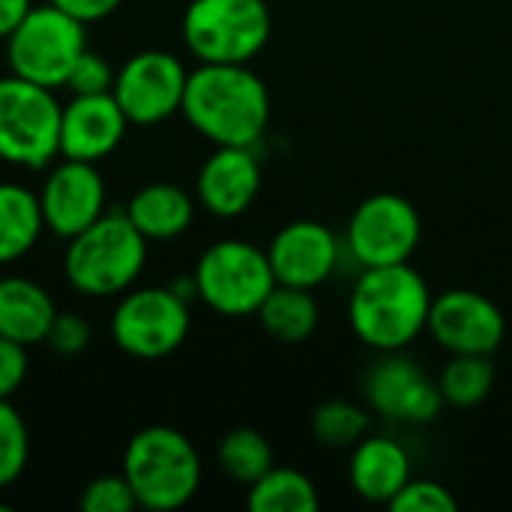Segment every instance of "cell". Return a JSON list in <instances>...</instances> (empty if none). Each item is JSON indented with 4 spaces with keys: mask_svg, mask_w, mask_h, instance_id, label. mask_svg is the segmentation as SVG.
I'll list each match as a JSON object with an SVG mask.
<instances>
[{
    "mask_svg": "<svg viewBox=\"0 0 512 512\" xmlns=\"http://www.w3.org/2000/svg\"><path fill=\"white\" fill-rule=\"evenodd\" d=\"M426 330L447 354L492 357L507 336V321L486 294L453 288L441 297H432Z\"/></svg>",
    "mask_w": 512,
    "mask_h": 512,
    "instance_id": "12",
    "label": "cell"
},
{
    "mask_svg": "<svg viewBox=\"0 0 512 512\" xmlns=\"http://www.w3.org/2000/svg\"><path fill=\"white\" fill-rule=\"evenodd\" d=\"M129 117L117 105L114 93H75L60 114V156L78 162H99L111 156L123 135Z\"/></svg>",
    "mask_w": 512,
    "mask_h": 512,
    "instance_id": "16",
    "label": "cell"
},
{
    "mask_svg": "<svg viewBox=\"0 0 512 512\" xmlns=\"http://www.w3.org/2000/svg\"><path fill=\"white\" fill-rule=\"evenodd\" d=\"M258 321L267 330V336L297 345L306 342L321 321L318 300L312 297L309 288H291V285H276L267 300L258 309Z\"/></svg>",
    "mask_w": 512,
    "mask_h": 512,
    "instance_id": "22",
    "label": "cell"
},
{
    "mask_svg": "<svg viewBox=\"0 0 512 512\" xmlns=\"http://www.w3.org/2000/svg\"><path fill=\"white\" fill-rule=\"evenodd\" d=\"M246 504L252 512H315L321 501L315 483L303 471L273 465L249 486Z\"/></svg>",
    "mask_w": 512,
    "mask_h": 512,
    "instance_id": "23",
    "label": "cell"
},
{
    "mask_svg": "<svg viewBox=\"0 0 512 512\" xmlns=\"http://www.w3.org/2000/svg\"><path fill=\"white\" fill-rule=\"evenodd\" d=\"M138 501L153 512L186 507L201 489V456L195 444L171 426L135 432L123 453L120 471Z\"/></svg>",
    "mask_w": 512,
    "mask_h": 512,
    "instance_id": "3",
    "label": "cell"
},
{
    "mask_svg": "<svg viewBox=\"0 0 512 512\" xmlns=\"http://www.w3.org/2000/svg\"><path fill=\"white\" fill-rule=\"evenodd\" d=\"M30 0H0V39H6L15 27H18V21L30 12Z\"/></svg>",
    "mask_w": 512,
    "mask_h": 512,
    "instance_id": "34",
    "label": "cell"
},
{
    "mask_svg": "<svg viewBox=\"0 0 512 512\" xmlns=\"http://www.w3.org/2000/svg\"><path fill=\"white\" fill-rule=\"evenodd\" d=\"M363 390L375 414L402 423H432L444 408L441 387L402 351H387L369 369Z\"/></svg>",
    "mask_w": 512,
    "mask_h": 512,
    "instance_id": "14",
    "label": "cell"
},
{
    "mask_svg": "<svg viewBox=\"0 0 512 512\" xmlns=\"http://www.w3.org/2000/svg\"><path fill=\"white\" fill-rule=\"evenodd\" d=\"M348 480L363 501L390 504L411 480V456L387 435H366L357 447H351Z\"/></svg>",
    "mask_w": 512,
    "mask_h": 512,
    "instance_id": "18",
    "label": "cell"
},
{
    "mask_svg": "<svg viewBox=\"0 0 512 512\" xmlns=\"http://www.w3.org/2000/svg\"><path fill=\"white\" fill-rule=\"evenodd\" d=\"M147 264V237L126 213H102L69 240L63 255L66 282L84 297L126 294Z\"/></svg>",
    "mask_w": 512,
    "mask_h": 512,
    "instance_id": "4",
    "label": "cell"
},
{
    "mask_svg": "<svg viewBox=\"0 0 512 512\" xmlns=\"http://www.w3.org/2000/svg\"><path fill=\"white\" fill-rule=\"evenodd\" d=\"M45 342L51 345V351H57L63 357H75V354L87 351V345H90V324L78 312H57Z\"/></svg>",
    "mask_w": 512,
    "mask_h": 512,
    "instance_id": "31",
    "label": "cell"
},
{
    "mask_svg": "<svg viewBox=\"0 0 512 512\" xmlns=\"http://www.w3.org/2000/svg\"><path fill=\"white\" fill-rule=\"evenodd\" d=\"M189 300L174 288H135L111 315L114 345L138 360H162L189 336Z\"/></svg>",
    "mask_w": 512,
    "mask_h": 512,
    "instance_id": "9",
    "label": "cell"
},
{
    "mask_svg": "<svg viewBox=\"0 0 512 512\" xmlns=\"http://www.w3.org/2000/svg\"><path fill=\"white\" fill-rule=\"evenodd\" d=\"M3 42L12 75H21L48 90L66 87L72 66L87 51L84 24L54 3L30 6V12Z\"/></svg>",
    "mask_w": 512,
    "mask_h": 512,
    "instance_id": "5",
    "label": "cell"
},
{
    "mask_svg": "<svg viewBox=\"0 0 512 512\" xmlns=\"http://www.w3.org/2000/svg\"><path fill=\"white\" fill-rule=\"evenodd\" d=\"M192 279L198 300L225 318L258 315L267 294L279 285L267 249L249 240H219L207 246Z\"/></svg>",
    "mask_w": 512,
    "mask_h": 512,
    "instance_id": "6",
    "label": "cell"
},
{
    "mask_svg": "<svg viewBox=\"0 0 512 512\" xmlns=\"http://www.w3.org/2000/svg\"><path fill=\"white\" fill-rule=\"evenodd\" d=\"M63 105L54 90L21 75L0 78V159L39 171L60 156Z\"/></svg>",
    "mask_w": 512,
    "mask_h": 512,
    "instance_id": "8",
    "label": "cell"
},
{
    "mask_svg": "<svg viewBox=\"0 0 512 512\" xmlns=\"http://www.w3.org/2000/svg\"><path fill=\"white\" fill-rule=\"evenodd\" d=\"M432 291L411 264L363 267L351 288L348 321L372 351H405L426 333Z\"/></svg>",
    "mask_w": 512,
    "mask_h": 512,
    "instance_id": "2",
    "label": "cell"
},
{
    "mask_svg": "<svg viewBox=\"0 0 512 512\" xmlns=\"http://www.w3.org/2000/svg\"><path fill=\"white\" fill-rule=\"evenodd\" d=\"M441 396L447 405L474 408L489 399L495 387V366L492 357L483 354H450V363L441 372Z\"/></svg>",
    "mask_w": 512,
    "mask_h": 512,
    "instance_id": "24",
    "label": "cell"
},
{
    "mask_svg": "<svg viewBox=\"0 0 512 512\" xmlns=\"http://www.w3.org/2000/svg\"><path fill=\"white\" fill-rule=\"evenodd\" d=\"M189 72L171 51H138L114 75V99L138 126H156L183 108Z\"/></svg>",
    "mask_w": 512,
    "mask_h": 512,
    "instance_id": "11",
    "label": "cell"
},
{
    "mask_svg": "<svg viewBox=\"0 0 512 512\" xmlns=\"http://www.w3.org/2000/svg\"><path fill=\"white\" fill-rule=\"evenodd\" d=\"M66 87H72V93H108L114 87V69L102 54L87 48L72 66Z\"/></svg>",
    "mask_w": 512,
    "mask_h": 512,
    "instance_id": "30",
    "label": "cell"
},
{
    "mask_svg": "<svg viewBox=\"0 0 512 512\" xmlns=\"http://www.w3.org/2000/svg\"><path fill=\"white\" fill-rule=\"evenodd\" d=\"M261 189V162L252 147H216L195 180L198 204L219 216L234 219L246 213Z\"/></svg>",
    "mask_w": 512,
    "mask_h": 512,
    "instance_id": "17",
    "label": "cell"
},
{
    "mask_svg": "<svg viewBox=\"0 0 512 512\" xmlns=\"http://www.w3.org/2000/svg\"><path fill=\"white\" fill-rule=\"evenodd\" d=\"M27 369H30L27 345H18V342L0 336V399H12L21 390Z\"/></svg>",
    "mask_w": 512,
    "mask_h": 512,
    "instance_id": "32",
    "label": "cell"
},
{
    "mask_svg": "<svg viewBox=\"0 0 512 512\" xmlns=\"http://www.w3.org/2000/svg\"><path fill=\"white\" fill-rule=\"evenodd\" d=\"M54 318L57 306L39 282L24 276L0 279V336L30 348L48 339Z\"/></svg>",
    "mask_w": 512,
    "mask_h": 512,
    "instance_id": "19",
    "label": "cell"
},
{
    "mask_svg": "<svg viewBox=\"0 0 512 512\" xmlns=\"http://www.w3.org/2000/svg\"><path fill=\"white\" fill-rule=\"evenodd\" d=\"M423 237L417 207L396 195L378 192L357 204L345 228V249L360 267L408 264Z\"/></svg>",
    "mask_w": 512,
    "mask_h": 512,
    "instance_id": "10",
    "label": "cell"
},
{
    "mask_svg": "<svg viewBox=\"0 0 512 512\" xmlns=\"http://www.w3.org/2000/svg\"><path fill=\"white\" fill-rule=\"evenodd\" d=\"M393 512H456V498L435 480H408L405 489L387 504Z\"/></svg>",
    "mask_w": 512,
    "mask_h": 512,
    "instance_id": "28",
    "label": "cell"
},
{
    "mask_svg": "<svg viewBox=\"0 0 512 512\" xmlns=\"http://www.w3.org/2000/svg\"><path fill=\"white\" fill-rule=\"evenodd\" d=\"M48 3H54L66 15L78 18L81 24H90V21H102V18L114 15L123 0H48Z\"/></svg>",
    "mask_w": 512,
    "mask_h": 512,
    "instance_id": "33",
    "label": "cell"
},
{
    "mask_svg": "<svg viewBox=\"0 0 512 512\" xmlns=\"http://www.w3.org/2000/svg\"><path fill=\"white\" fill-rule=\"evenodd\" d=\"M339 255L342 246L336 234L312 219L288 222L285 228L276 231V237L267 246V258L276 282L291 288H309V291H315L333 276Z\"/></svg>",
    "mask_w": 512,
    "mask_h": 512,
    "instance_id": "15",
    "label": "cell"
},
{
    "mask_svg": "<svg viewBox=\"0 0 512 512\" xmlns=\"http://www.w3.org/2000/svg\"><path fill=\"white\" fill-rule=\"evenodd\" d=\"M30 435L9 399H0V489H9L27 468Z\"/></svg>",
    "mask_w": 512,
    "mask_h": 512,
    "instance_id": "27",
    "label": "cell"
},
{
    "mask_svg": "<svg viewBox=\"0 0 512 512\" xmlns=\"http://www.w3.org/2000/svg\"><path fill=\"white\" fill-rule=\"evenodd\" d=\"M39 195L21 183H0V264L21 261L42 237Z\"/></svg>",
    "mask_w": 512,
    "mask_h": 512,
    "instance_id": "21",
    "label": "cell"
},
{
    "mask_svg": "<svg viewBox=\"0 0 512 512\" xmlns=\"http://www.w3.org/2000/svg\"><path fill=\"white\" fill-rule=\"evenodd\" d=\"M129 222L150 240H174L195 219V198L174 183H150L138 189L126 207Z\"/></svg>",
    "mask_w": 512,
    "mask_h": 512,
    "instance_id": "20",
    "label": "cell"
},
{
    "mask_svg": "<svg viewBox=\"0 0 512 512\" xmlns=\"http://www.w3.org/2000/svg\"><path fill=\"white\" fill-rule=\"evenodd\" d=\"M219 465H222V471L234 483L252 486L276 462H273V447H270V441L261 432H255V429H234L219 444Z\"/></svg>",
    "mask_w": 512,
    "mask_h": 512,
    "instance_id": "25",
    "label": "cell"
},
{
    "mask_svg": "<svg viewBox=\"0 0 512 512\" xmlns=\"http://www.w3.org/2000/svg\"><path fill=\"white\" fill-rule=\"evenodd\" d=\"M180 111L216 147H255L270 123V93L249 63H201L189 72Z\"/></svg>",
    "mask_w": 512,
    "mask_h": 512,
    "instance_id": "1",
    "label": "cell"
},
{
    "mask_svg": "<svg viewBox=\"0 0 512 512\" xmlns=\"http://www.w3.org/2000/svg\"><path fill=\"white\" fill-rule=\"evenodd\" d=\"M267 0H192L183 42L198 63H249L270 39Z\"/></svg>",
    "mask_w": 512,
    "mask_h": 512,
    "instance_id": "7",
    "label": "cell"
},
{
    "mask_svg": "<svg viewBox=\"0 0 512 512\" xmlns=\"http://www.w3.org/2000/svg\"><path fill=\"white\" fill-rule=\"evenodd\" d=\"M45 228L54 237L72 240L105 213V180L96 162L63 159L54 165L39 189Z\"/></svg>",
    "mask_w": 512,
    "mask_h": 512,
    "instance_id": "13",
    "label": "cell"
},
{
    "mask_svg": "<svg viewBox=\"0 0 512 512\" xmlns=\"http://www.w3.org/2000/svg\"><path fill=\"white\" fill-rule=\"evenodd\" d=\"M312 435L321 447L351 450L369 435V411L345 399L324 402L312 414Z\"/></svg>",
    "mask_w": 512,
    "mask_h": 512,
    "instance_id": "26",
    "label": "cell"
},
{
    "mask_svg": "<svg viewBox=\"0 0 512 512\" xmlns=\"http://www.w3.org/2000/svg\"><path fill=\"white\" fill-rule=\"evenodd\" d=\"M135 507H138V501L123 474L96 477L81 492V510L84 512H132Z\"/></svg>",
    "mask_w": 512,
    "mask_h": 512,
    "instance_id": "29",
    "label": "cell"
}]
</instances>
